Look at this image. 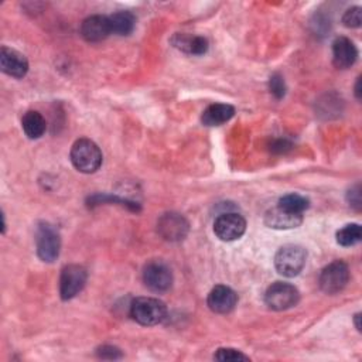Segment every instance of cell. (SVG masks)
<instances>
[{"mask_svg": "<svg viewBox=\"0 0 362 362\" xmlns=\"http://www.w3.org/2000/svg\"><path fill=\"white\" fill-rule=\"evenodd\" d=\"M349 281V269L348 264L342 260H335L325 266L321 270L318 283L320 288L325 294H337L339 293L346 283Z\"/></svg>", "mask_w": 362, "mask_h": 362, "instance_id": "6", "label": "cell"}, {"mask_svg": "<svg viewBox=\"0 0 362 362\" xmlns=\"http://www.w3.org/2000/svg\"><path fill=\"white\" fill-rule=\"evenodd\" d=\"M359 317H361V314H356V315H355V325H356V329H358V331H361V325H359Z\"/></svg>", "mask_w": 362, "mask_h": 362, "instance_id": "29", "label": "cell"}, {"mask_svg": "<svg viewBox=\"0 0 362 362\" xmlns=\"http://www.w3.org/2000/svg\"><path fill=\"white\" fill-rule=\"evenodd\" d=\"M238 303L236 293L223 284L215 286L206 298V304L211 308V311L216 314H228L230 313Z\"/></svg>", "mask_w": 362, "mask_h": 362, "instance_id": "12", "label": "cell"}, {"mask_svg": "<svg viewBox=\"0 0 362 362\" xmlns=\"http://www.w3.org/2000/svg\"><path fill=\"white\" fill-rule=\"evenodd\" d=\"M358 58L355 44L346 37H338L332 42V62L339 69L351 68Z\"/></svg>", "mask_w": 362, "mask_h": 362, "instance_id": "14", "label": "cell"}, {"mask_svg": "<svg viewBox=\"0 0 362 362\" xmlns=\"http://www.w3.org/2000/svg\"><path fill=\"white\" fill-rule=\"evenodd\" d=\"M214 359L216 361H249V356L242 354L240 351L238 349H233V348H219L215 355H214Z\"/></svg>", "mask_w": 362, "mask_h": 362, "instance_id": "22", "label": "cell"}, {"mask_svg": "<svg viewBox=\"0 0 362 362\" xmlns=\"http://www.w3.org/2000/svg\"><path fill=\"white\" fill-rule=\"evenodd\" d=\"M88 279L86 270L79 264H68L61 270L59 296L62 300H71L85 287Z\"/></svg>", "mask_w": 362, "mask_h": 362, "instance_id": "7", "label": "cell"}, {"mask_svg": "<svg viewBox=\"0 0 362 362\" xmlns=\"http://www.w3.org/2000/svg\"><path fill=\"white\" fill-rule=\"evenodd\" d=\"M112 34L109 17L95 14L86 17L81 24V35L88 42H99Z\"/></svg>", "mask_w": 362, "mask_h": 362, "instance_id": "13", "label": "cell"}, {"mask_svg": "<svg viewBox=\"0 0 362 362\" xmlns=\"http://www.w3.org/2000/svg\"><path fill=\"white\" fill-rule=\"evenodd\" d=\"M361 7L355 6V7H351L348 8L344 16H342V23L345 27H349V28H356L361 25Z\"/></svg>", "mask_w": 362, "mask_h": 362, "instance_id": "24", "label": "cell"}, {"mask_svg": "<svg viewBox=\"0 0 362 362\" xmlns=\"http://www.w3.org/2000/svg\"><path fill=\"white\" fill-rule=\"evenodd\" d=\"M98 356L102 359H119L122 358V354H120V349H117L116 346L103 345L98 349Z\"/></svg>", "mask_w": 362, "mask_h": 362, "instance_id": "25", "label": "cell"}, {"mask_svg": "<svg viewBox=\"0 0 362 362\" xmlns=\"http://www.w3.org/2000/svg\"><path fill=\"white\" fill-rule=\"evenodd\" d=\"M165 315V304L154 297H137L130 304V317L140 325H157L164 321Z\"/></svg>", "mask_w": 362, "mask_h": 362, "instance_id": "2", "label": "cell"}, {"mask_svg": "<svg viewBox=\"0 0 362 362\" xmlns=\"http://www.w3.org/2000/svg\"><path fill=\"white\" fill-rule=\"evenodd\" d=\"M143 281L148 290L154 293H164L173 284V273L165 263L154 260L144 266Z\"/></svg>", "mask_w": 362, "mask_h": 362, "instance_id": "9", "label": "cell"}, {"mask_svg": "<svg viewBox=\"0 0 362 362\" xmlns=\"http://www.w3.org/2000/svg\"><path fill=\"white\" fill-rule=\"evenodd\" d=\"M112 34L129 35L136 25V18L130 11H117L109 16Z\"/></svg>", "mask_w": 362, "mask_h": 362, "instance_id": "19", "label": "cell"}, {"mask_svg": "<svg viewBox=\"0 0 362 362\" xmlns=\"http://www.w3.org/2000/svg\"><path fill=\"white\" fill-rule=\"evenodd\" d=\"M359 82H361V78H358V81H356V86H355V95H356V98H358V99L361 98V90H359Z\"/></svg>", "mask_w": 362, "mask_h": 362, "instance_id": "28", "label": "cell"}, {"mask_svg": "<svg viewBox=\"0 0 362 362\" xmlns=\"http://www.w3.org/2000/svg\"><path fill=\"white\" fill-rule=\"evenodd\" d=\"M269 89L272 92V95L276 98V99H281L284 98L286 95V83H284V78L276 72L270 76L269 79Z\"/></svg>", "mask_w": 362, "mask_h": 362, "instance_id": "23", "label": "cell"}, {"mask_svg": "<svg viewBox=\"0 0 362 362\" xmlns=\"http://www.w3.org/2000/svg\"><path fill=\"white\" fill-rule=\"evenodd\" d=\"M188 229H189V225H188L187 219L177 212L164 214L158 219V223H157L158 233L165 240H171V242L184 239L185 235L188 233Z\"/></svg>", "mask_w": 362, "mask_h": 362, "instance_id": "10", "label": "cell"}, {"mask_svg": "<svg viewBox=\"0 0 362 362\" xmlns=\"http://www.w3.org/2000/svg\"><path fill=\"white\" fill-rule=\"evenodd\" d=\"M362 238V229L358 223H348L337 232V242L341 246H354Z\"/></svg>", "mask_w": 362, "mask_h": 362, "instance_id": "21", "label": "cell"}, {"mask_svg": "<svg viewBox=\"0 0 362 362\" xmlns=\"http://www.w3.org/2000/svg\"><path fill=\"white\" fill-rule=\"evenodd\" d=\"M293 147L291 141H288L287 139H277L272 143V150L274 153H286L287 150H290Z\"/></svg>", "mask_w": 362, "mask_h": 362, "instance_id": "27", "label": "cell"}, {"mask_svg": "<svg viewBox=\"0 0 362 362\" xmlns=\"http://www.w3.org/2000/svg\"><path fill=\"white\" fill-rule=\"evenodd\" d=\"M175 48L181 49L189 55H202L208 51V40L202 35H189V34H175L171 40Z\"/></svg>", "mask_w": 362, "mask_h": 362, "instance_id": "16", "label": "cell"}, {"mask_svg": "<svg viewBox=\"0 0 362 362\" xmlns=\"http://www.w3.org/2000/svg\"><path fill=\"white\" fill-rule=\"evenodd\" d=\"M246 230V221L236 212H223L214 222L215 235L223 242L239 239Z\"/></svg>", "mask_w": 362, "mask_h": 362, "instance_id": "8", "label": "cell"}, {"mask_svg": "<svg viewBox=\"0 0 362 362\" xmlns=\"http://www.w3.org/2000/svg\"><path fill=\"white\" fill-rule=\"evenodd\" d=\"M235 115V107L228 103H212L201 116V122L205 126H221L230 120Z\"/></svg>", "mask_w": 362, "mask_h": 362, "instance_id": "17", "label": "cell"}, {"mask_svg": "<svg viewBox=\"0 0 362 362\" xmlns=\"http://www.w3.org/2000/svg\"><path fill=\"white\" fill-rule=\"evenodd\" d=\"M346 199L349 202L351 206L359 209L361 208V187L359 184H356L355 187H352L348 194H346Z\"/></svg>", "mask_w": 362, "mask_h": 362, "instance_id": "26", "label": "cell"}, {"mask_svg": "<svg viewBox=\"0 0 362 362\" xmlns=\"http://www.w3.org/2000/svg\"><path fill=\"white\" fill-rule=\"evenodd\" d=\"M305 259L307 253L301 246L286 245L277 250L274 256V266L280 274L286 277H294L303 270Z\"/></svg>", "mask_w": 362, "mask_h": 362, "instance_id": "4", "label": "cell"}, {"mask_svg": "<svg viewBox=\"0 0 362 362\" xmlns=\"http://www.w3.org/2000/svg\"><path fill=\"white\" fill-rule=\"evenodd\" d=\"M277 205L288 212H293V214H301L310 206V201L300 195V194H287L284 197H281L277 202Z\"/></svg>", "mask_w": 362, "mask_h": 362, "instance_id": "20", "label": "cell"}, {"mask_svg": "<svg viewBox=\"0 0 362 362\" xmlns=\"http://www.w3.org/2000/svg\"><path fill=\"white\" fill-rule=\"evenodd\" d=\"M21 127L28 139H38L45 133L47 123L40 112L28 110L21 119Z\"/></svg>", "mask_w": 362, "mask_h": 362, "instance_id": "18", "label": "cell"}, {"mask_svg": "<svg viewBox=\"0 0 362 362\" xmlns=\"http://www.w3.org/2000/svg\"><path fill=\"white\" fill-rule=\"evenodd\" d=\"M0 68L1 71L11 78H23L28 72L27 58L17 49L1 47L0 49Z\"/></svg>", "mask_w": 362, "mask_h": 362, "instance_id": "11", "label": "cell"}, {"mask_svg": "<svg viewBox=\"0 0 362 362\" xmlns=\"http://www.w3.org/2000/svg\"><path fill=\"white\" fill-rule=\"evenodd\" d=\"M71 161L74 167L85 174L95 173L102 164V151L90 139H79L71 147Z\"/></svg>", "mask_w": 362, "mask_h": 362, "instance_id": "1", "label": "cell"}, {"mask_svg": "<svg viewBox=\"0 0 362 362\" xmlns=\"http://www.w3.org/2000/svg\"><path fill=\"white\" fill-rule=\"evenodd\" d=\"M298 290L293 284L284 281L273 283L264 293V303L274 311H284L294 307L298 303Z\"/></svg>", "mask_w": 362, "mask_h": 362, "instance_id": "5", "label": "cell"}, {"mask_svg": "<svg viewBox=\"0 0 362 362\" xmlns=\"http://www.w3.org/2000/svg\"><path fill=\"white\" fill-rule=\"evenodd\" d=\"M303 215L288 212L279 205L270 208L264 215V223L273 229H293L301 225Z\"/></svg>", "mask_w": 362, "mask_h": 362, "instance_id": "15", "label": "cell"}, {"mask_svg": "<svg viewBox=\"0 0 362 362\" xmlns=\"http://www.w3.org/2000/svg\"><path fill=\"white\" fill-rule=\"evenodd\" d=\"M35 247L37 255L42 262L51 263L59 256L61 238L54 225L48 222L38 223L35 229Z\"/></svg>", "mask_w": 362, "mask_h": 362, "instance_id": "3", "label": "cell"}]
</instances>
